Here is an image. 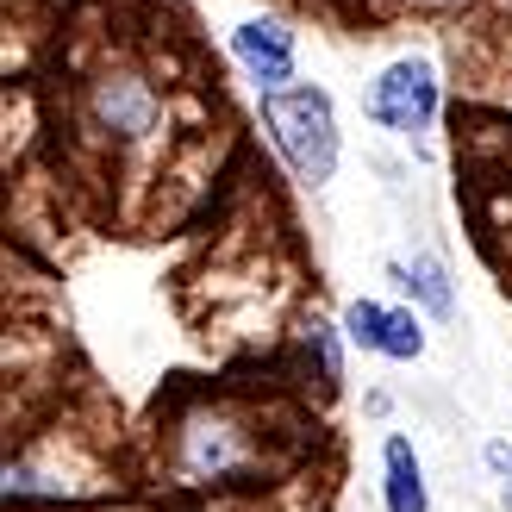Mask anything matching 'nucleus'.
<instances>
[{"label":"nucleus","mask_w":512,"mask_h":512,"mask_svg":"<svg viewBox=\"0 0 512 512\" xmlns=\"http://www.w3.org/2000/svg\"><path fill=\"white\" fill-rule=\"evenodd\" d=\"M381 506L388 512H431V488H425V463L406 431L381 438Z\"/></svg>","instance_id":"39448f33"},{"label":"nucleus","mask_w":512,"mask_h":512,"mask_svg":"<svg viewBox=\"0 0 512 512\" xmlns=\"http://www.w3.org/2000/svg\"><path fill=\"white\" fill-rule=\"evenodd\" d=\"M82 107H88V125L100 138H113V144H144L163 125V100H157V88H150V75H138V69L94 75Z\"/></svg>","instance_id":"7ed1b4c3"},{"label":"nucleus","mask_w":512,"mask_h":512,"mask_svg":"<svg viewBox=\"0 0 512 512\" xmlns=\"http://www.w3.org/2000/svg\"><path fill=\"white\" fill-rule=\"evenodd\" d=\"M375 356H388V363H419V356H425L419 306H388V325H381V350Z\"/></svg>","instance_id":"0eeeda50"},{"label":"nucleus","mask_w":512,"mask_h":512,"mask_svg":"<svg viewBox=\"0 0 512 512\" xmlns=\"http://www.w3.org/2000/svg\"><path fill=\"white\" fill-rule=\"evenodd\" d=\"M438 107H444V82H438V63L431 57H394L369 88V119L400 132L419 150L431 138V125H438Z\"/></svg>","instance_id":"f03ea898"},{"label":"nucleus","mask_w":512,"mask_h":512,"mask_svg":"<svg viewBox=\"0 0 512 512\" xmlns=\"http://www.w3.org/2000/svg\"><path fill=\"white\" fill-rule=\"evenodd\" d=\"M481 463L494 469V481H500V506L512 512V444H506V438H494L488 450H481Z\"/></svg>","instance_id":"9d476101"},{"label":"nucleus","mask_w":512,"mask_h":512,"mask_svg":"<svg viewBox=\"0 0 512 512\" xmlns=\"http://www.w3.org/2000/svg\"><path fill=\"white\" fill-rule=\"evenodd\" d=\"M388 275H394V288H400L406 300H413L425 319H438V325H444V319H456V288H450V269H444L431 250H419L413 263H394Z\"/></svg>","instance_id":"423d86ee"},{"label":"nucleus","mask_w":512,"mask_h":512,"mask_svg":"<svg viewBox=\"0 0 512 512\" xmlns=\"http://www.w3.org/2000/svg\"><path fill=\"white\" fill-rule=\"evenodd\" d=\"M232 57L256 82V94L294 88V32L281 19H244L238 32H232Z\"/></svg>","instance_id":"20e7f679"},{"label":"nucleus","mask_w":512,"mask_h":512,"mask_svg":"<svg viewBox=\"0 0 512 512\" xmlns=\"http://www.w3.org/2000/svg\"><path fill=\"white\" fill-rule=\"evenodd\" d=\"M263 125H269V144L275 157L288 163V175L300 188H331L338 175V157H344V132H338V107L331 94L313 88V82H294L281 94H263Z\"/></svg>","instance_id":"f257e3e1"},{"label":"nucleus","mask_w":512,"mask_h":512,"mask_svg":"<svg viewBox=\"0 0 512 512\" xmlns=\"http://www.w3.org/2000/svg\"><path fill=\"white\" fill-rule=\"evenodd\" d=\"M300 344H306V356L319 363V381H325V388H338V381H344V344H350L344 331L313 313V319L300 325Z\"/></svg>","instance_id":"6e6552de"},{"label":"nucleus","mask_w":512,"mask_h":512,"mask_svg":"<svg viewBox=\"0 0 512 512\" xmlns=\"http://www.w3.org/2000/svg\"><path fill=\"white\" fill-rule=\"evenodd\" d=\"M381 325H388V306H381V300H363V294H356V300L344 306V338H350L356 350H381Z\"/></svg>","instance_id":"1a4fd4ad"},{"label":"nucleus","mask_w":512,"mask_h":512,"mask_svg":"<svg viewBox=\"0 0 512 512\" xmlns=\"http://www.w3.org/2000/svg\"><path fill=\"white\" fill-rule=\"evenodd\" d=\"M419 7H438V0H419Z\"/></svg>","instance_id":"9b49d317"}]
</instances>
